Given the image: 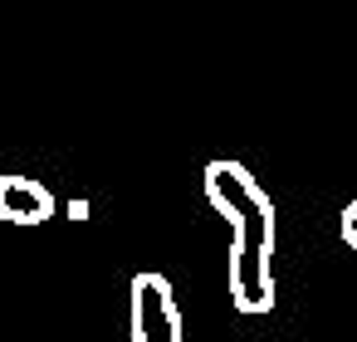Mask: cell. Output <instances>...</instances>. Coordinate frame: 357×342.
Here are the masks:
<instances>
[{
  "mask_svg": "<svg viewBox=\"0 0 357 342\" xmlns=\"http://www.w3.org/2000/svg\"><path fill=\"white\" fill-rule=\"evenodd\" d=\"M206 201L215 215H225L230 225V303L240 313H269L274 308V201L264 196V186L250 176L245 162H211L206 176Z\"/></svg>",
  "mask_w": 357,
  "mask_h": 342,
  "instance_id": "1",
  "label": "cell"
},
{
  "mask_svg": "<svg viewBox=\"0 0 357 342\" xmlns=\"http://www.w3.org/2000/svg\"><path fill=\"white\" fill-rule=\"evenodd\" d=\"M132 337L137 342H181V308L167 274H137L132 279Z\"/></svg>",
  "mask_w": 357,
  "mask_h": 342,
  "instance_id": "2",
  "label": "cell"
},
{
  "mask_svg": "<svg viewBox=\"0 0 357 342\" xmlns=\"http://www.w3.org/2000/svg\"><path fill=\"white\" fill-rule=\"evenodd\" d=\"M54 215V191L35 176H0V220L6 225H45Z\"/></svg>",
  "mask_w": 357,
  "mask_h": 342,
  "instance_id": "3",
  "label": "cell"
},
{
  "mask_svg": "<svg viewBox=\"0 0 357 342\" xmlns=\"http://www.w3.org/2000/svg\"><path fill=\"white\" fill-rule=\"evenodd\" d=\"M337 230H342V244H347V249H357V196L342 205V215H337Z\"/></svg>",
  "mask_w": 357,
  "mask_h": 342,
  "instance_id": "4",
  "label": "cell"
},
{
  "mask_svg": "<svg viewBox=\"0 0 357 342\" xmlns=\"http://www.w3.org/2000/svg\"><path fill=\"white\" fill-rule=\"evenodd\" d=\"M69 220H89V201H69Z\"/></svg>",
  "mask_w": 357,
  "mask_h": 342,
  "instance_id": "5",
  "label": "cell"
}]
</instances>
